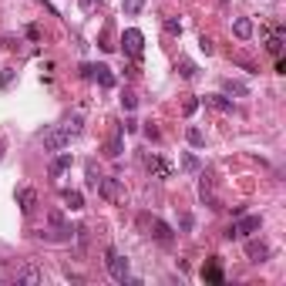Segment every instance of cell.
<instances>
[{
  "label": "cell",
  "mask_w": 286,
  "mask_h": 286,
  "mask_svg": "<svg viewBox=\"0 0 286 286\" xmlns=\"http://www.w3.org/2000/svg\"><path fill=\"white\" fill-rule=\"evenodd\" d=\"M179 74H182V77H189V81H192V77L199 74V68H195L192 61H179Z\"/></svg>",
  "instance_id": "603a6c76"
},
{
  "label": "cell",
  "mask_w": 286,
  "mask_h": 286,
  "mask_svg": "<svg viewBox=\"0 0 286 286\" xmlns=\"http://www.w3.org/2000/svg\"><path fill=\"white\" fill-rule=\"evenodd\" d=\"M121 108H125V111H135V108H138V98H135L132 91H125V95H121Z\"/></svg>",
  "instance_id": "484cf974"
},
{
  "label": "cell",
  "mask_w": 286,
  "mask_h": 286,
  "mask_svg": "<svg viewBox=\"0 0 286 286\" xmlns=\"http://www.w3.org/2000/svg\"><path fill=\"white\" fill-rule=\"evenodd\" d=\"M165 31H169V34H182V24H179V20H165Z\"/></svg>",
  "instance_id": "f1b7e54d"
},
{
  "label": "cell",
  "mask_w": 286,
  "mask_h": 286,
  "mask_svg": "<svg viewBox=\"0 0 286 286\" xmlns=\"http://www.w3.org/2000/svg\"><path fill=\"white\" fill-rule=\"evenodd\" d=\"M98 195L101 199H108V202H121L125 199V192H121V182L114 179V175H108V179H98Z\"/></svg>",
  "instance_id": "52a82bcc"
},
{
  "label": "cell",
  "mask_w": 286,
  "mask_h": 286,
  "mask_svg": "<svg viewBox=\"0 0 286 286\" xmlns=\"http://www.w3.org/2000/svg\"><path fill=\"white\" fill-rule=\"evenodd\" d=\"M202 101H206L209 108H215V111H232V108H236V105H232V98H229V95H206Z\"/></svg>",
  "instance_id": "7c38bea8"
},
{
  "label": "cell",
  "mask_w": 286,
  "mask_h": 286,
  "mask_svg": "<svg viewBox=\"0 0 286 286\" xmlns=\"http://www.w3.org/2000/svg\"><path fill=\"white\" fill-rule=\"evenodd\" d=\"M17 199H20V212H24V215H31V212L37 209V192L34 189H20Z\"/></svg>",
  "instance_id": "8fae6325"
},
{
  "label": "cell",
  "mask_w": 286,
  "mask_h": 286,
  "mask_svg": "<svg viewBox=\"0 0 286 286\" xmlns=\"http://www.w3.org/2000/svg\"><path fill=\"white\" fill-rule=\"evenodd\" d=\"M232 31H236V37H239V40H249V37H252V20H249V17H236Z\"/></svg>",
  "instance_id": "9a60e30c"
},
{
  "label": "cell",
  "mask_w": 286,
  "mask_h": 286,
  "mask_svg": "<svg viewBox=\"0 0 286 286\" xmlns=\"http://www.w3.org/2000/svg\"><path fill=\"white\" fill-rule=\"evenodd\" d=\"M246 256L252 259V263H263V259L269 256V246H266V243H259V239H249V243H246Z\"/></svg>",
  "instance_id": "30bf717a"
},
{
  "label": "cell",
  "mask_w": 286,
  "mask_h": 286,
  "mask_svg": "<svg viewBox=\"0 0 286 286\" xmlns=\"http://www.w3.org/2000/svg\"><path fill=\"white\" fill-rule=\"evenodd\" d=\"M71 138H74V135L68 132L64 125H57V128H47V132H44V148H47V152H64V148L71 145Z\"/></svg>",
  "instance_id": "7a4b0ae2"
},
{
  "label": "cell",
  "mask_w": 286,
  "mask_h": 286,
  "mask_svg": "<svg viewBox=\"0 0 286 286\" xmlns=\"http://www.w3.org/2000/svg\"><path fill=\"white\" fill-rule=\"evenodd\" d=\"M105 266H108V273H111L118 283H128V259H125L118 249H108V252H105Z\"/></svg>",
  "instance_id": "277c9868"
},
{
  "label": "cell",
  "mask_w": 286,
  "mask_h": 286,
  "mask_svg": "<svg viewBox=\"0 0 286 286\" xmlns=\"http://www.w3.org/2000/svg\"><path fill=\"white\" fill-rule=\"evenodd\" d=\"M185 138H189V145H192V148H202V142H206V135L199 132V128H195V125H192L189 132H185Z\"/></svg>",
  "instance_id": "7402d4cb"
},
{
  "label": "cell",
  "mask_w": 286,
  "mask_h": 286,
  "mask_svg": "<svg viewBox=\"0 0 286 286\" xmlns=\"http://www.w3.org/2000/svg\"><path fill=\"white\" fill-rule=\"evenodd\" d=\"M61 199H64V206H68L71 212L84 209V195H81V192H74V189H64V192H61Z\"/></svg>",
  "instance_id": "4fadbf2b"
},
{
  "label": "cell",
  "mask_w": 286,
  "mask_h": 286,
  "mask_svg": "<svg viewBox=\"0 0 286 286\" xmlns=\"http://www.w3.org/2000/svg\"><path fill=\"white\" fill-rule=\"evenodd\" d=\"M81 77L98 81L105 91H108V88H114V74H111V68H108V64H84V68H81Z\"/></svg>",
  "instance_id": "3957f363"
},
{
  "label": "cell",
  "mask_w": 286,
  "mask_h": 286,
  "mask_svg": "<svg viewBox=\"0 0 286 286\" xmlns=\"http://www.w3.org/2000/svg\"><path fill=\"white\" fill-rule=\"evenodd\" d=\"M68 169H71V155H68V152H61V155L54 158V165H51V175L57 179L61 172H68Z\"/></svg>",
  "instance_id": "ac0fdd59"
},
{
  "label": "cell",
  "mask_w": 286,
  "mask_h": 286,
  "mask_svg": "<svg viewBox=\"0 0 286 286\" xmlns=\"http://www.w3.org/2000/svg\"><path fill=\"white\" fill-rule=\"evenodd\" d=\"M14 77H17L14 68H3V71H0V91H3V88H10V84H14Z\"/></svg>",
  "instance_id": "cb8c5ba5"
},
{
  "label": "cell",
  "mask_w": 286,
  "mask_h": 286,
  "mask_svg": "<svg viewBox=\"0 0 286 286\" xmlns=\"http://www.w3.org/2000/svg\"><path fill=\"white\" fill-rule=\"evenodd\" d=\"M155 239L158 243H172V229L162 222V219H155Z\"/></svg>",
  "instance_id": "ffe728a7"
},
{
  "label": "cell",
  "mask_w": 286,
  "mask_h": 286,
  "mask_svg": "<svg viewBox=\"0 0 286 286\" xmlns=\"http://www.w3.org/2000/svg\"><path fill=\"white\" fill-rule=\"evenodd\" d=\"M40 239H47V243H71L74 239V229L64 222L61 212H51L47 215V229H40Z\"/></svg>",
  "instance_id": "6da1fadb"
},
{
  "label": "cell",
  "mask_w": 286,
  "mask_h": 286,
  "mask_svg": "<svg viewBox=\"0 0 286 286\" xmlns=\"http://www.w3.org/2000/svg\"><path fill=\"white\" fill-rule=\"evenodd\" d=\"M40 280H44V269L37 263H24L17 269V283H40Z\"/></svg>",
  "instance_id": "9c48e42d"
},
{
  "label": "cell",
  "mask_w": 286,
  "mask_h": 286,
  "mask_svg": "<svg viewBox=\"0 0 286 286\" xmlns=\"http://www.w3.org/2000/svg\"><path fill=\"white\" fill-rule=\"evenodd\" d=\"M222 91H226V95H236V98H246V95H249L246 84H243V81H232V77H229L226 84H222Z\"/></svg>",
  "instance_id": "2e32d148"
},
{
  "label": "cell",
  "mask_w": 286,
  "mask_h": 286,
  "mask_svg": "<svg viewBox=\"0 0 286 286\" xmlns=\"http://www.w3.org/2000/svg\"><path fill=\"white\" fill-rule=\"evenodd\" d=\"M145 169L152 172L155 179H172V172H175L162 155H145Z\"/></svg>",
  "instance_id": "ba28073f"
},
{
  "label": "cell",
  "mask_w": 286,
  "mask_h": 286,
  "mask_svg": "<svg viewBox=\"0 0 286 286\" xmlns=\"http://www.w3.org/2000/svg\"><path fill=\"white\" fill-rule=\"evenodd\" d=\"M145 138H152V142H158V128H155L152 121H148V125H145Z\"/></svg>",
  "instance_id": "f546056e"
},
{
  "label": "cell",
  "mask_w": 286,
  "mask_h": 286,
  "mask_svg": "<svg viewBox=\"0 0 286 286\" xmlns=\"http://www.w3.org/2000/svg\"><path fill=\"white\" fill-rule=\"evenodd\" d=\"M202 280H206V283H219V286L226 283V276H222V269H219V259H212L209 266L202 269Z\"/></svg>",
  "instance_id": "5bb4252c"
},
{
  "label": "cell",
  "mask_w": 286,
  "mask_h": 286,
  "mask_svg": "<svg viewBox=\"0 0 286 286\" xmlns=\"http://www.w3.org/2000/svg\"><path fill=\"white\" fill-rule=\"evenodd\" d=\"M259 229H263V219H259V215H243V212H239V222H236V226H232V229L226 232V239L252 236V232H259Z\"/></svg>",
  "instance_id": "5b68a950"
},
{
  "label": "cell",
  "mask_w": 286,
  "mask_h": 286,
  "mask_svg": "<svg viewBox=\"0 0 286 286\" xmlns=\"http://www.w3.org/2000/svg\"><path fill=\"white\" fill-rule=\"evenodd\" d=\"M266 47H269V54H283V34H280V31H276V34H273V37L266 40Z\"/></svg>",
  "instance_id": "44dd1931"
},
{
  "label": "cell",
  "mask_w": 286,
  "mask_h": 286,
  "mask_svg": "<svg viewBox=\"0 0 286 286\" xmlns=\"http://www.w3.org/2000/svg\"><path fill=\"white\" fill-rule=\"evenodd\" d=\"M142 47H145V34H142V31H135V27H128V31L121 34V51L138 61V57H142Z\"/></svg>",
  "instance_id": "8992f818"
},
{
  "label": "cell",
  "mask_w": 286,
  "mask_h": 286,
  "mask_svg": "<svg viewBox=\"0 0 286 286\" xmlns=\"http://www.w3.org/2000/svg\"><path fill=\"white\" fill-rule=\"evenodd\" d=\"M81 125H84V118H81V114H74V118H68V121H64V128H68L71 135L81 132Z\"/></svg>",
  "instance_id": "d4e9b609"
},
{
  "label": "cell",
  "mask_w": 286,
  "mask_h": 286,
  "mask_svg": "<svg viewBox=\"0 0 286 286\" xmlns=\"http://www.w3.org/2000/svg\"><path fill=\"white\" fill-rule=\"evenodd\" d=\"M199 47H202V54H212V40H209V37L199 40Z\"/></svg>",
  "instance_id": "1f68e13d"
},
{
  "label": "cell",
  "mask_w": 286,
  "mask_h": 286,
  "mask_svg": "<svg viewBox=\"0 0 286 286\" xmlns=\"http://www.w3.org/2000/svg\"><path fill=\"white\" fill-rule=\"evenodd\" d=\"M182 169L185 172H199V158H195V155H185V158H182Z\"/></svg>",
  "instance_id": "83f0119b"
},
{
  "label": "cell",
  "mask_w": 286,
  "mask_h": 286,
  "mask_svg": "<svg viewBox=\"0 0 286 286\" xmlns=\"http://www.w3.org/2000/svg\"><path fill=\"white\" fill-rule=\"evenodd\" d=\"M121 148H125V138H121V135H114V138H108V145H105V155H108V158H118Z\"/></svg>",
  "instance_id": "e0dca14e"
},
{
  "label": "cell",
  "mask_w": 286,
  "mask_h": 286,
  "mask_svg": "<svg viewBox=\"0 0 286 286\" xmlns=\"http://www.w3.org/2000/svg\"><path fill=\"white\" fill-rule=\"evenodd\" d=\"M77 3H81V10H88V14H91V10H95L101 0H77Z\"/></svg>",
  "instance_id": "4dcf8cb0"
},
{
  "label": "cell",
  "mask_w": 286,
  "mask_h": 286,
  "mask_svg": "<svg viewBox=\"0 0 286 286\" xmlns=\"http://www.w3.org/2000/svg\"><path fill=\"white\" fill-rule=\"evenodd\" d=\"M199 105H202V98H189V101L182 105V114H185V118H189V114H195V111H199Z\"/></svg>",
  "instance_id": "4316f807"
},
{
  "label": "cell",
  "mask_w": 286,
  "mask_h": 286,
  "mask_svg": "<svg viewBox=\"0 0 286 286\" xmlns=\"http://www.w3.org/2000/svg\"><path fill=\"white\" fill-rule=\"evenodd\" d=\"M121 10H125L128 17H138V14L145 10V0H125V3H121Z\"/></svg>",
  "instance_id": "d6986e66"
}]
</instances>
